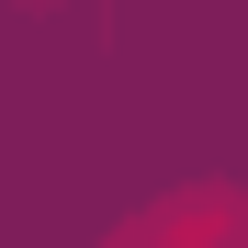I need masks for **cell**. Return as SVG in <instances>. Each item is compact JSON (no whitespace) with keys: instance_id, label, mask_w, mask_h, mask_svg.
Segmentation results:
<instances>
[{"instance_id":"1","label":"cell","mask_w":248,"mask_h":248,"mask_svg":"<svg viewBox=\"0 0 248 248\" xmlns=\"http://www.w3.org/2000/svg\"><path fill=\"white\" fill-rule=\"evenodd\" d=\"M113 248H248V192H170L158 215H136Z\"/></svg>"}]
</instances>
